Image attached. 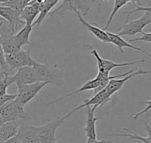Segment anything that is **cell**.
<instances>
[{"mask_svg":"<svg viewBox=\"0 0 151 143\" xmlns=\"http://www.w3.org/2000/svg\"><path fill=\"white\" fill-rule=\"evenodd\" d=\"M0 114L4 122L30 120L31 117L25 112L24 106L12 99L0 107Z\"/></svg>","mask_w":151,"mask_h":143,"instance_id":"2","label":"cell"},{"mask_svg":"<svg viewBox=\"0 0 151 143\" xmlns=\"http://www.w3.org/2000/svg\"><path fill=\"white\" fill-rule=\"evenodd\" d=\"M128 3H132L133 4H134L135 6H142V3L141 0H127Z\"/></svg>","mask_w":151,"mask_h":143,"instance_id":"33","label":"cell"},{"mask_svg":"<svg viewBox=\"0 0 151 143\" xmlns=\"http://www.w3.org/2000/svg\"><path fill=\"white\" fill-rule=\"evenodd\" d=\"M91 55L96 58V62H97V67H98V73L105 75V76H110V72L114 69V68H118V67H126V66H132V65H135V64H139V63H144L146 62L145 60H139V61H135V62H121V63H118V62H114L110 60H106L102 58L98 52L96 51V49L93 48L90 50Z\"/></svg>","mask_w":151,"mask_h":143,"instance_id":"7","label":"cell"},{"mask_svg":"<svg viewBox=\"0 0 151 143\" xmlns=\"http://www.w3.org/2000/svg\"><path fill=\"white\" fill-rule=\"evenodd\" d=\"M9 0H0V4H4L6 2H8Z\"/></svg>","mask_w":151,"mask_h":143,"instance_id":"36","label":"cell"},{"mask_svg":"<svg viewBox=\"0 0 151 143\" xmlns=\"http://www.w3.org/2000/svg\"><path fill=\"white\" fill-rule=\"evenodd\" d=\"M59 1L60 0H42L41 2V11H40V14L38 15L37 19L34 21L33 26L34 25H38L39 26L41 25V23L42 22V20L45 18V17L48 14L50 13V11L52 10V8L55 7Z\"/></svg>","mask_w":151,"mask_h":143,"instance_id":"21","label":"cell"},{"mask_svg":"<svg viewBox=\"0 0 151 143\" xmlns=\"http://www.w3.org/2000/svg\"><path fill=\"white\" fill-rule=\"evenodd\" d=\"M39 82H47L49 84L60 86L63 81V73L57 65H50L48 63L38 62L35 65Z\"/></svg>","mask_w":151,"mask_h":143,"instance_id":"1","label":"cell"},{"mask_svg":"<svg viewBox=\"0 0 151 143\" xmlns=\"http://www.w3.org/2000/svg\"><path fill=\"white\" fill-rule=\"evenodd\" d=\"M50 143H57V141H55V142H50Z\"/></svg>","mask_w":151,"mask_h":143,"instance_id":"37","label":"cell"},{"mask_svg":"<svg viewBox=\"0 0 151 143\" xmlns=\"http://www.w3.org/2000/svg\"><path fill=\"white\" fill-rule=\"evenodd\" d=\"M65 117H58L43 126L36 127V143H50L57 141L56 131L65 120Z\"/></svg>","mask_w":151,"mask_h":143,"instance_id":"4","label":"cell"},{"mask_svg":"<svg viewBox=\"0 0 151 143\" xmlns=\"http://www.w3.org/2000/svg\"><path fill=\"white\" fill-rule=\"evenodd\" d=\"M21 125V121L4 122L0 127V142H5L18 134V130Z\"/></svg>","mask_w":151,"mask_h":143,"instance_id":"16","label":"cell"},{"mask_svg":"<svg viewBox=\"0 0 151 143\" xmlns=\"http://www.w3.org/2000/svg\"><path fill=\"white\" fill-rule=\"evenodd\" d=\"M73 11H74L75 12V14L77 15V17H78V18H79V20H80V22L85 26V27H87V29L96 37V38H97L99 40H101L102 42H104V43H110V39H109V36H108V34H107V33H106V31L104 30V29H102V28H100L97 25H91V24H89L88 22H87L85 19H84V18H83V16L81 15V11H78L77 9H73Z\"/></svg>","mask_w":151,"mask_h":143,"instance_id":"13","label":"cell"},{"mask_svg":"<svg viewBox=\"0 0 151 143\" xmlns=\"http://www.w3.org/2000/svg\"><path fill=\"white\" fill-rule=\"evenodd\" d=\"M139 11H145V12H150V13H151V5H148V6H138V7H136L134 10L131 11L127 14L125 22H127V21L129 20V17H130L132 14L136 13V12H139Z\"/></svg>","mask_w":151,"mask_h":143,"instance_id":"26","label":"cell"},{"mask_svg":"<svg viewBox=\"0 0 151 143\" xmlns=\"http://www.w3.org/2000/svg\"><path fill=\"white\" fill-rule=\"evenodd\" d=\"M4 52L3 50V47L0 44V66L3 69L4 72H7L9 73V70H8V67L6 65V62H5V57H4Z\"/></svg>","mask_w":151,"mask_h":143,"instance_id":"28","label":"cell"},{"mask_svg":"<svg viewBox=\"0 0 151 143\" xmlns=\"http://www.w3.org/2000/svg\"><path fill=\"white\" fill-rule=\"evenodd\" d=\"M17 136L21 143H36V127L20 125Z\"/></svg>","mask_w":151,"mask_h":143,"instance_id":"18","label":"cell"},{"mask_svg":"<svg viewBox=\"0 0 151 143\" xmlns=\"http://www.w3.org/2000/svg\"><path fill=\"white\" fill-rule=\"evenodd\" d=\"M127 3H128L127 0H114L113 9H112V11H111V15H110V18H109V19H108V21H107V23H106V25H105V27H104V30H107V29L109 28V26H110V25H111V23L113 18L115 17L116 13H117L123 6H125Z\"/></svg>","mask_w":151,"mask_h":143,"instance_id":"24","label":"cell"},{"mask_svg":"<svg viewBox=\"0 0 151 143\" xmlns=\"http://www.w3.org/2000/svg\"><path fill=\"white\" fill-rule=\"evenodd\" d=\"M12 76L13 83L18 85H23V84H34L38 81L37 73L34 66H27L23 68H19L17 70V73Z\"/></svg>","mask_w":151,"mask_h":143,"instance_id":"10","label":"cell"},{"mask_svg":"<svg viewBox=\"0 0 151 143\" xmlns=\"http://www.w3.org/2000/svg\"><path fill=\"white\" fill-rule=\"evenodd\" d=\"M151 24V13L145 12L140 18L125 22L122 26L119 28L118 34L119 36H134L137 33H142L144 27Z\"/></svg>","mask_w":151,"mask_h":143,"instance_id":"5","label":"cell"},{"mask_svg":"<svg viewBox=\"0 0 151 143\" xmlns=\"http://www.w3.org/2000/svg\"><path fill=\"white\" fill-rule=\"evenodd\" d=\"M48 84L47 82H36L30 84L18 85V94L15 100L25 106Z\"/></svg>","mask_w":151,"mask_h":143,"instance_id":"6","label":"cell"},{"mask_svg":"<svg viewBox=\"0 0 151 143\" xmlns=\"http://www.w3.org/2000/svg\"><path fill=\"white\" fill-rule=\"evenodd\" d=\"M94 1H95V0H94ZM103 1H105V2H107L108 0H103Z\"/></svg>","mask_w":151,"mask_h":143,"instance_id":"38","label":"cell"},{"mask_svg":"<svg viewBox=\"0 0 151 143\" xmlns=\"http://www.w3.org/2000/svg\"><path fill=\"white\" fill-rule=\"evenodd\" d=\"M19 11L7 6L0 5V18L6 20L9 28L15 33L19 26L21 25H26V23L20 18Z\"/></svg>","mask_w":151,"mask_h":143,"instance_id":"9","label":"cell"},{"mask_svg":"<svg viewBox=\"0 0 151 143\" xmlns=\"http://www.w3.org/2000/svg\"><path fill=\"white\" fill-rule=\"evenodd\" d=\"M87 108V124L85 127L86 136L90 139H96V122L98 120L97 118L95 117V110L91 106H88Z\"/></svg>","mask_w":151,"mask_h":143,"instance_id":"20","label":"cell"},{"mask_svg":"<svg viewBox=\"0 0 151 143\" xmlns=\"http://www.w3.org/2000/svg\"><path fill=\"white\" fill-rule=\"evenodd\" d=\"M30 49L28 50H19L12 54H7L4 55L5 62L8 67L9 73L13 69H18L19 68L27 66H34L38 62L32 59L30 55Z\"/></svg>","mask_w":151,"mask_h":143,"instance_id":"3","label":"cell"},{"mask_svg":"<svg viewBox=\"0 0 151 143\" xmlns=\"http://www.w3.org/2000/svg\"><path fill=\"white\" fill-rule=\"evenodd\" d=\"M16 96H17V94H5L4 96H0V107L2 105H4L5 103L11 101L12 99H15Z\"/></svg>","mask_w":151,"mask_h":143,"instance_id":"30","label":"cell"},{"mask_svg":"<svg viewBox=\"0 0 151 143\" xmlns=\"http://www.w3.org/2000/svg\"><path fill=\"white\" fill-rule=\"evenodd\" d=\"M1 5L11 7V8L21 12L23 8L27 5V3H26V0H9L8 2H6L4 4H1Z\"/></svg>","mask_w":151,"mask_h":143,"instance_id":"25","label":"cell"},{"mask_svg":"<svg viewBox=\"0 0 151 143\" xmlns=\"http://www.w3.org/2000/svg\"><path fill=\"white\" fill-rule=\"evenodd\" d=\"M105 31H106V33H107V34H108V36H109L110 43H112L113 45H115V46L119 48V50L120 51V53L124 54V49H123V48L128 47V48H131V49H134V50H135V51H139V52L144 54L145 55L149 56L151 59V54L148 53L147 51H145V50H143V49H142V48H140V47H135V46H133L131 43H129L127 40H124V39L122 38V36H119L118 33H111V32H109V31H107V30H105Z\"/></svg>","mask_w":151,"mask_h":143,"instance_id":"15","label":"cell"},{"mask_svg":"<svg viewBox=\"0 0 151 143\" xmlns=\"http://www.w3.org/2000/svg\"><path fill=\"white\" fill-rule=\"evenodd\" d=\"M1 76H3V78L0 79V96H4L7 94V88L14 83L12 80V76H11L9 73L3 71L1 73Z\"/></svg>","mask_w":151,"mask_h":143,"instance_id":"23","label":"cell"},{"mask_svg":"<svg viewBox=\"0 0 151 143\" xmlns=\"http://www.w3.org/2000/svg\"><path fill=\"white\" fill-rule=\"evenodd\" d=\"M142 37L140 38H135V39H130L127 41L130 42H136V41H144V42H148L151 43V33H142Z\"/></svg>","mask_w":151,"mask_h":143,"instance_id":"27","label":"cell"},{"mask_svg":"<svg viewBox=\"0 0 151 143\" xmlns=\"http://www.w3.org/2000/svg\"><path fill=\"white\" fill-rule=\"evenodd\" d=\"M92 3H94V0H64L62 4L51 11L50 15L58 13L59 11H65L67 10L73 11V9H77L78 11H82L83 16H86L88 11L90 10Z\"/></svg>","mask_w":151,"mask_h":143,"instance_id":"11","label":"cell"},{"mask_svg":"<svg viewBox=\"0 0 151 143\" xmlns=\"http://www.w3.org/2000/svg\"><path fill=\"white\" fill-rule=\"evenodd\" d=\"M144 128H145V129H146V131L148 132V134H149V137L151 139V126L148 125V124H145V125H144Z\"/></svg>","mask_w":151,"mask_h":143,"instance_id":"34","label":"cell"},{"mask_svg":"<svg viewBox=\"0 0 151 143\" xmlns=\"http://www.w3.org/2000/svg\"><path fill=\"white\" fill-rule=\"evenodd\" d=\"M143 103L147 105V107H146L144 110H142V112H140V113H133V114H131V115H130V116H131V117H133L134 120H137L140 116H142V114H144L145 113H147V112H149L150 110H151V100L145 101V102H143Z\"/></svg>","mask_w":151,"mask_h":143,"instance_id":"29","label":"cell"},{"mask_svg":"<svg viewBox=\"0 0 151 143\" xmlns=\"http://www.w3.org/2000/svg\"><path fill=\"white\" fill-rule=\"evenodd\" d=\"M1 143H21V142L19 141V139L18 138V136L16 135V136L12 137V138H10L9 140H7V141H5V142H3Z\"/></svg>","mask_w":151,"mask_h":143,"instance_id":"31","label":"cell"},{"mask_svg":"<svg viewBox=\"0 0 151 143\" xmlns=\"http://www.w3.org/2000/svg\"><path fill=\"white\" fill-rule=\"evenodd\" d=\"M0 143H1V142H0Z\"/></svg>","mask_w":151,"mask_h":143,"instance_id":"39","label":"cell"},{"mask_svg":"<svg viewBox=\"0 0 151 143\" xmlns=\"http://www.w3.org/2000/svg\"><path fill=\"white\" fill-rule=\"evenodd\" d=\"M33 25H24V26L13 35L14 42L17 44L19 47H22L25 45H32V43L29 41V36L32 32Z\"/></svg>","mask_w":151,"mask_h":143,"instance_id":"19","label":"cell"},{"mask_svg":"<svg viewBox=\"0 0 151 143\" xmlns=\"http://www.w3.org/2000/svg\"><path fill=\"white\" fill-rule=\"evenodd\" d=\"M4 123V119L2 118V116H1V114H0V127L3 125Z\"/></svg>","mask_w":151,"mask_h":143,"instance_id":"35","label":"cell"},{"mask_svg":"<svg viewBox=\"0 0 151 143\" xmlns=\"http://www.w3.org/2000/svg\"><path fill=\"white\" fill-rule=\"evenodd\" d=\"M123 130L128 132L129 134L128 135H120V134H111V135H109V136H111V137H127L129 139V141H132V140H137V141H140L143 143H151V139L150 137H142L141 135H138L136 133L127 129V128H123Z\"/></svg>","mask_w":151,"mask_h":143,"instance_id":"22","label":"cell"},{"mask_svg":"<svg viewBox=\"0 0 151 143\" xmlns=\"http://www.w3.org/2000/svg\"><path fill=\"white\" fill-rule=\"evenodd\" d=\"M86 143H111L110 142H107V141H97L96 139H90V138H88L87 139V142Z\"/></svg>","mask_w":151,"mask_h":143,"instance_id":"32","label":"cell"},{"mask_svg":"<svg viewBox=\"0 0 151 143\" xmlns=\"http://www.w3.org/2000/svg\"><path fill=\"white\" fill-rule=\"evenodd\" d=\"M14 33L9 28L8 25H4L3 20H0V44L3 47L4 55L15 53L21 48L17 46L13 40Z\"/></svg>","mask_w":151,"mask_h":143,"instance_id":"8","label":"cell"},{"mask_svg":"<svg viewBox=\"0 0 151 143\" xmlns=\"http://www.w3.org/2000/svg\"><path fill=\"white\" fill-rule=\"evenodd\" d=\"M41 11V3L35 1L28 3L21 11L20 18L27 25H32L35 18L40 14Z\"/></svg>","mask_w":151,"mask_h":143,"instance_id":"14","label":"cell"},{"mask_svg":"<svg viewBox=\"0 0 151 143\" xmlns=\"http://www.w3.org/2000/svg\"><path fill=\"white\" fill-rule=\"evenodd\" d=\"M100 82H101L100 76L97 75L94 79L86 82L82 86H81V87H80L79 89H77L76 91H73V92H70V93H68L67 95H65V96H64V97H62V98H58V99H56V100H53V101L50 102V103L48 104V105H53V104H55V103H57V102H59V101H61V100H63V99H65V98H69V97H71V96L76 95V94L81 93V92H83V91H90V90H93V91H94V90H96V89L98 88V86L100 85Z\"/></svg>","mask_w":151,"mask_h":143,"instance_id":"17","label":"cell"},{"mask_svg":"<svg viewBox=\"0 0 151 143\" xmlns=\"http://www.w3.org/2000/svg\"><path fill=\"white\" fill-rule=\"evenodd\" d=\"M150 71H145L142 69H138L136 71H134V73L125 76V77H122V78H117V79H112L109 82L108 85L106 86V88L104 89V91L107 95V98H109V100L111 99V96L113 94H115L116 92L119 91L123 85L127 83V81L132 79L133 77L136 76H139V75H147V74H150Z\"/></svg>","mask_w":151,"mask_h":143,"instance_id":"12","label":"cell"}]
</instances>
